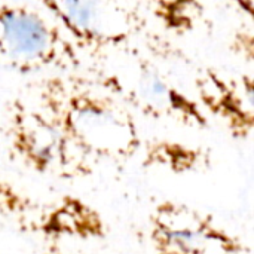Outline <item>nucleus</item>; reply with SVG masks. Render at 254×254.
Returning a JSON list of instances; mask_svg holds the SVG:
<instances>
[{
	"label": "nucleus",
	"instance_id": "f257e3e1",
	"mask_svg": "<svg viewBox=\"0 0 254 254\" xmlns=\"http://www.w3.org/2000/svg\"><path fill=\"white\" fill-rule=\"evenodd\" d=\"M33 94V104L92 162L140 153L143 140L132 112L88 77L51 74L34 85Z\"/></svg>",
	"mask_w": 254,
	"mask_h": 254
},
{
	"label": "nucleus",
	"instance_id": "f03ea898",
	"mask_svg": "<svg viewBox=\"0 0 254 254\" xmlns=\"http://www.w3.org/2000/svg\"><path fill=\"white\" fill-rule=\"evenodd\" d=\"M129 110L156 121L205 129L210 118L195 97L183 91L146 54L128 48L101 60L89 77Z\"/></svg>",
	"mask_w": 254,
	"mask_h": 254
},
{
	"label": "nucleus",
	"instance_id": "7ed1b4c3",
	"mask_svg": "<svg viewBox=\"0 0 254 254\" xmlns=\"http://www.w3.org/2000/svg\"><path fill=\"white\" fill-rule=\"evenodd\" d=\"M40 7L65 33L79 54L103 60L131 48L147 28L140 4L121 1H43Z\"/></svg>",
	"mask_w": 254,
	"mask_h": 254
},
{
	"label": "nucleus",
	"instance_id": "20e7f679",
	"mask_svg": "<svg viewBox=\"0 0 254 254\" xmlns=\"http://www.w3.org/2000/svg\"><path fill=\"white\" fill-rule=\"evenodd\" d=\"M6 137L10 153L28 170L57 179H83L94 162L77 150L58 125L34 104L13 98L7 106Z\"/></svg>",
	"mask_w": 254,
	"mask_h": 254
},
{
	"label": "nucleus",
	"instance_id": "39448f33",
	"mask_svg": "<svg viewBox=\"0 0 254 254\" xmlns=\"http://www.w3.org/2000/svg\"><path fill=\"white\" fill-rule=\"evenodd\" d=\"M0 63L22 73L71 70L80 54L46 13L24 4H0Z\"/></svg>",
	"mask_w": 254,
	"mask_h": 254
},
{
	"label": "nucleus",
	"instance_id": "423d86ee",
	"mask_svg": "<svg viewBox=\"0 0 254 254\" xmlns=\"http://www.w3.org/2000/svg\"><path fill=\"white\" fill-rule=\"evenodd\" d=\"M0 217L27 234L52 243L63 240L95 241L107 237L103 216L83 199L64 195L52 201H39L1 179Z\"/></svg>",
	"mask_w": 254,
	"mask_h": 254
},
{
	"label": "nucleus",
	"instance_id": "0eeeda50",
	"mask_svg": "<svg viewBox=\"0 0 254 254\" xmlns=\"http://www.w3.org/2000/svg\"><path fill=\"white\" fill-rule=\"evenodd\" d=\"M147 237L155 254H249V246L216 219L185 202L165 199L149 214Z\"/></svg>",
	"mask_w": 254,
	"mask_h": 254
},
{
	"label": "nucleus",
	"instance_id": "6e6552de",
	"mask_svg": "<svg viewBox=\"0 0 254 254\" xmlns=\"http://www.w3.org/2000/svg\"><path fill=\"white\" fill-rule=\"evenodd\" d=\"M195 100L210 118L219 119L232 138L246 141L254 129L253 76H228L213 68L199 71L193 82Z\"/></svg>",
	"mask_w": 254,
	"mask_h": 254
},
{
	"label": "nucleus",
	"instance_id": "1a4fd4ad",
	"mask_svg": "<svg viewBox=\"0 0 254 254\" xmlns=\"http://www.w3.org/2000/svg\"><path fill=\"white\" fill-rule=\"evenodd\" d=\"M141 165L144 168L162 170L171 174L198 173L210 167L208 150L189 143L168 138H153L141 144Z\"/></svg>",
	"mask_w": 254,
	"mask_h": 254
},
{
	"label": "nucleus",
	"instance_id": "9d476101",
	"mask_svg": "<svg viewBox=\"0 0 254 254\" xmlns=\"http://www.w3.org/2000/svg\"><path fill=\"white\" fill-rule=\"evenodd\" d=\"M156 22L173 34H188L196 30L205 15V4L199 1H149L141 4Z\"/></svg>",
	"mask_w": 254,
	"mask_h": 254
},
{
	"label": "nucleus",
	"instance_id": "9b49d317",
	"mask_svg": "<svg viewBox=\"0 0 254 254\" xmlns=\"http://www.w3.org/2000/svg\"><path fill=\"white\" fill-rule=\"evenodd\" d=\"M254 39H253V28L249 27V28H243L240 31H237L232 37V42H231V49L241 55L244 60H247L249 63L253 61L254 55Z\"/></svg>",
	"mask_w": 254,
	"mask_h": 254
},
{
	"label": "nucleus",
	"instance_id": "f8f14e48",
	"mask_svg": "<svg viewBox=\"0 0 254 254\" xmlns=\"http://www.w3.org/2000/svg\"><path fill=\"white\" fill-rule=\"evenodd\" d=\"M42 254H70V253H65V252H61L60 249H57V247H49L45 253H42Z\"/></svg>",
	"mask_w": 254,
	"mask_h": 254
},
{
	"label": "nucleus",
	"instance_id": "ddd939ff",
	"mask_svg": "<svg viewBox=\"0 0 254 254\" xmlns=\"http://www.w3.org/2000/svg\"><path fill=\"white\" fill-rule=\"evenodd\" d=\"M0 254H3V253H0Z\"/></svg>",
	"mask_w": 254,
	"mask_h": 254
}]
</instances>
